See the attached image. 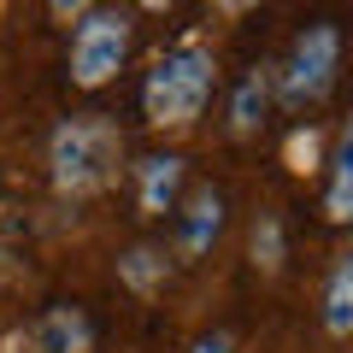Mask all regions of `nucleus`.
Returning <instances> with one entry per match:
<instances>
[{
	"mask_svg": "<svg viewBox=\"0 0 353 353\" xmlns=\"http://www.w3.org/2000/svg\"><path fill=\"white\" fill-rule=\"evenodd\" d=\"M118 159H124V136L106 112L65 118L48 141V165H53L59 194H101L118 176Z\"/></svg>",
	"mask_w": 353,
	"mask_h": 353,
	"instance_id": "nucleus-1",
	"label": "nucleus"
},
{
	"mask_svg": "<svg viewBox=\"0 0 353 353\" xmlns=\"http://www.w3.org/2000/svg\"><path fill=\"white\" fill-rule=\"evenodd\" d=\"M194 353H236V341H230L224 330H212V336H201V341H194Z\"/></svg>",
	"mask_w": 353,
	"mask_h": 353,
	"instance_id": "nucleus-13",
	"label": "nucleus"
},
{
	"mask_svg": "<svg viewBox=\"0 0 353 353\" xmlns=\"http://www.w3.org/2000/svg\"><path fill=\"white\" fill-rule=\"evenodd\" d=\"M265 112H271V77L248 71L236 83V94H230V130H236V136H253V130L265 124Z\"/></svg>",
	"mask_w": 353,
	"mask_h": 353,
	"instance_id": "nucleus-8",
	"label": "nucleus"
},
{
	"mask_svg": "<svg viewBox=\"0 0 353 353\" xmlns=\"http://www.w3.org/2000/svg\"><path fill=\"white\" fill-rule=\"evenodd\" d=\"M324 330L330 336H347L353 330V259L347 253L330 265V283H324Z\"/></svg>",
	"mask_w": 353,
	"mask_h": 353,
	"instance_id": "nucleus-10",
	"label": "nucleus"
},
{
	"mask_svg": "<svg viewBox=\"0 0 353 353\" xmlns=\"http://www.w3.org/2000/svg\"><path fill=\"white\" fill-rule=\"evenodd\" d=\"M36 347L41 353H94V324L83 306H48L36 318Z\"/></svg>",
	"mask_w": 353,
	"mask_h": 353,
	"instance_id": "nucleus-7",
	"label": "nucleus"
},
{
	"mask_svg": "<svg viewBox=\"0 0 353 353\" xmlns=\"http://www.w3.org/2000/svg\"><path fill=\"white\" fill-rule=\"evenodd\" d=\"M130 36H136V18L118 12V6H101V12H83L71 36V83L83 88H101L124 71L130 59Z\"/></svg>",
	"mask_w": 353,
	"mask_h": 353,
	"instance_id": "nucleus-4",
	"label": "nucleus"
},
{
	"mask_svg": "<svg viewBox=\"0 0 353 353\" xmlns=\"http://www.w3.org/2000/svg\"><path fill=\"white\" fill-rule=\"evenodd\" d=\"M324 212L336 224L353 218V130H341L336 148H330V194H324Z\"/></svg>",
	"mask_w": 353,
	"mask_h": 353,
	"instance_id": "nucleus-9",
	"label": "nucleus"
},
{
	"mask_svg": "<svg viewBox=\"0 0 353 353\" xmlns=\"http://www.w3.org/2000/svg\"><path fill=\"white\" fill-rule=\"evenodd\" d=\"M218 230H224V194H218V189H194L189 206L176 212V253H183V259L212 253Z\"/></svg>",
	"mask_w": 353,
	"mask_h": 353,
	"instance_id": "nucleus-5",
	"label": "nucleus"
},
{
	"mask_svg": "<svg viewBox=\"0 0 353 353\" xmlns=\"http://www.w3.org/2000/svg\"><path fill=\"white\" fill-rule=\"evenodd\" d=\"M176 194H183V159L176 153H148L136 159V201L148 218L176 212Z\"/></svg>",
	"mask_w": 353,
	"mask_h": 353,
	"instance_id": "nucleus-6",
	"label": "nucleus"
},
{
	"mask_svg": "<svg viewBox=\"0 0 353 353\" xmlns=\"http://www.w3.org/2000/svg\"><path fill=\"white\" fill-rule=\"evenodd\" d=\"M118 277H124L136 294H148L153 283L165 277V253H159V248H130L124 259H118Z\"/></svg>",
	"mask_w": 353,
	"mask_h": 353,
	"instance_id": "nucleus-11",
	"label": "nucleus"
},
{
	"mask_svg": "<svg viewBox=\"0 0 353 353\" xmlns=\"http://www.w3.org/2000/svg\"><path fill=\"white\" fill-rule=\"evenodd\" d=\"M336 71H341V30L336 24L301 30V41L289 48V65H283V77H277V101L289 106V112L318 106L330 88H336Z\"/></svg>",
	"mask_w": 353,
	"mask_h": 353,
	"instance_id": "nucleus-3",
	"label": "nucleus"
},
{
	"mask_svg": "<svg viewBox=\"0 0 353 353\" xmlns=\"http://www.w3.org/2000/svg\"><path fill=\"white\" fill-rule=\"evenodd\" d=\"M212 83H218V65L201 41H183L171 48L159 65L148 71L141 83V112H148L153 130H183L201 118V106L212 101Z\"/></svg>",
	"mask_w": 353,
	"mask_h": 353,
	"instance_id": "nucleus-2",
	"label": "nucleus"
},
{
	"mask_svg": "<svg viewBox=\"0 0 353 353\" xmlns=\"http://www.w3.org/2000/svg\"><path fill=\"white\" fill-rule=\"evenodd\" d=\"M253 259H259L265 271H277V265H283V230H277V218H259V230H253Z\"/></svg>",
	"mask_w": 353,
	"mask_h": 353,
	"instance_id": "nucleus-12",
	"label": "nucleus"
}]
</instances>
